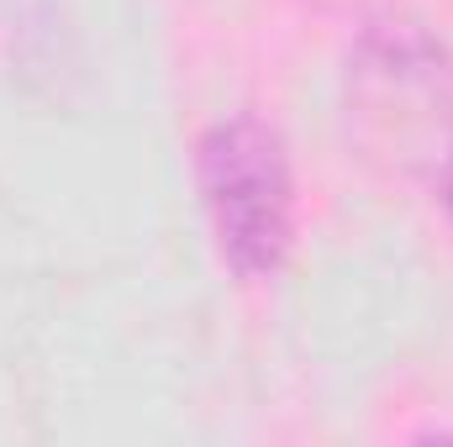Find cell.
<instances>
[{
  "label": "cell",
  "instance_id": "1",
  "mask_svg": "<svg viewBox=\"0 0 453 447\" xmlns=\"http://www.w3.org/2000/svg\"><path fill=\"white\" fill-rule=\"evenodd\" d=\"M348 116L369 153L433 179L453 153V53L417 21H369L348 53Z\"/></svg>",
  "mask_w": 453,
  "mask_h": 447
},
{
  "label": "cell",
  "instance_id": "2",
  "mask_svg": "<svg viewBox=\"0 0 453 447\" xmlns=\"http://www.w3.org/2000/svg\"><path fill=\"white\" fill-rule=\"evenodd\" d=\"M196 190L211 242L237 279H269L296 242V169L264 116H222L196 142Z\"/></svg>",
  "mask_w": 453,
  "mask_h": 447
},
{
  "label": "cell",
  "instance_id": "3",
  "mask_svg": "<svg viewBox=\"0 0 453 447\" xmlns=\"http://www.w3.org/2000/svg\"><path fill=\"white\" fill-rule=\"evenodd\" d=\"M427 185H433V195L443 201V211H449V222H453V153L433 169V179H427Z\"/></svg>",
  "mask_w": 453,
  "mask_h": 447
},
{
  "label": "cell",
  "instance_id": "4",
  "mask_svg": "<svg viewBox=\"0 0 453 447\" xmlns=\"http://www.w3.org/2000/svg\"><path fill=\"white\" fill-rule=\"evenodd\" d=\"M311 5H322V11H369L380 0H311Z\"/></svg>",
  "mask_w": 453,
  "mask_h": 447
}]
</instances>
